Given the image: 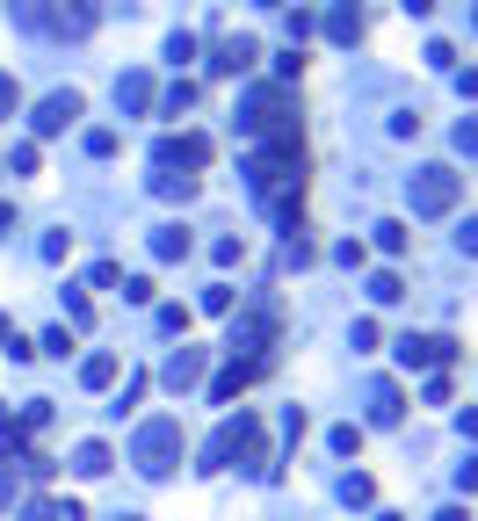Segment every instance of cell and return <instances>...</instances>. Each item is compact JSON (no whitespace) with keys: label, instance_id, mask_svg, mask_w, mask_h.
Returning a JSON list of instances; mask_svg holds the SVG:
<instances>
[{"label":"cell","instance_id":"6da1fadb","mask_svg":"<svg viewBox=\"0 0 478 521\" xmlns=\"http://www.w3.org/2000/svg\"><path fill=\"white\" fill-rule=\"evenodd\" d=\"M203 478H218V471H254V478H276V456H268V435H261V413L254 406H239L225 413V427L211 442H203Z\"/></svg>","mask_w":478,"mask_h":521},{"label":"cell","instance_id":"7a4b0ae2","mask_svg":"<svg viewBox=\"0 0 478 521\" xmlns=\"http://www.w3.org/2000/svg\"><path fill=\"white\" fill-rule=\"evenodd\" d=\"M283 341V297L276 290H261L254 304H232V319H225V348L232 362H268V348Z\"/></svg>","mask_w":478,"mask_h":521},{"label":"cell","instance_id":"3957f363","mask_svg":"<svg viewBox=\"0 0 478 521\" xmlns=\"http://www.w3.org/2000/svg\"><path fill=\"white\" fill-rule=\"evenodd\" d=\"M239 131H247L254 145L261 138H290L297 131V87H283V80L247 87V95H239Z\"/></svg>","mask_w":478,"mask_h":521},{"label":"cell","instance_id":"277c9868","mask_svg":"<svg viewBox=\"0 0 478 521\" xmlns=\"http://www.w3.org/2000/svg\"><path fill=\"white\" fill-rule=\"evenodd\" d=\"M131 464H138V478H174V464H182V420L174 413H160V420H145L138 435H131Z\"/></svg>","mask_w":478,"mask_h":521},{"label":"cell","instance_id":"5b68a950","mask_svg":"<svg viewBox=\"0 0 478 521\" xmlns=\"http://www.w3.org/2000/svg\"><path fill=\"white\" fill-rule=\"evenodd\" d=\"M457 196H464V174L457 167H413L406 174V210H413V218H450Z\"/></svg>","mask_w":478,"mask_h":521},{"label":"cell","instance_id":"8992f818","mask_svg":"<svg viewBox=\"0 0 478 521\" xmlns=\"http://www.w3.org/2000/svg\"><path fill=\"white\" fill-rule=\"evenodd\" d=\"M44 8V37H95V22H102V0H37Z\"/></svg>","mask_w":478,"mask_h":521},{"label":"cell","instance_id":"52a82bcc","mask_svg":"<svg viewBox=\"0 0 478 521\" xmlns=\"http://www.w3.org/2000/svg\"><path fill=\"white\" fill-rule=\"evenodd\" d=\"M392 355H399V370H450L457 341H450V333H399Z\"/></svg>","mask_w":478,"mask_h":521},{"label":"cell","instance_id":"ba28073f","mask_svg":"<svg viewBox=\"0 0 478 521\" xmlns=\"http://www.w3.org/2000/svg\"><path fill=\"white\" fill-rule=\"evenodd\" d=\"M80 116H87L80 87H58V95H44V102H37V116H29V131H37V138H58V131H73Z\"/></svg>","mask_w":478,"mask_h":521},{"label":"cell","instance_id":"9c48e42d","mask_svg":"<svg viewBox=\"0 0 478 521\" xmlns=\"http://www.w3.org/2000/svg\"><path fill=\"white\" fill-rule=\"evenodd\" d=\"M196 167H211V138H160L153 145V174H196Z\"/></svg>","mask_w":478,"mask_h":521},{"label":"cell","instance_id":"30bf717a","mask_svg":"<svg viewBox=\"0 0 478 521\" xmlns=\"http://www.w3.org/2000/svg\"><path fill=\"white\" fill-rule=\"evenodd\" d=\"M203 370H211V348H189V341H182V348L167 355V370H160V384H167L174 398H182V391H196V384H203Z\"/></svg>","mask_w":478,"mask_h":521},{"label":"cell","instance_id":"8fae6325","mask_svg":"<svg viewBox=\"0 0 478 521\" xmlns=\"http://www.w3.org/2000/svg\"><path fill=\"white\" fill-rule=\"evenodd\" d=\"M319 29H326V44H363V29H370V15H363V0H334V8L319 15Z\"/></svg>","mask_w":478,"mask_h":521},{"label":"cell","instance_id":"7c38bea8","mask_svg":"<svg viewBox=\"0 0 478 521\" xmlns=\"http://www.w3.org/2000/svg\"><path fill=\"white\" fill-rule=\"evenodd\" d=\"M363 406H370V427H399V420H406V391H399L392 377H377Z\"/></svg>","mask_w":478,"mask_h":521},{"label":"cell","instance_id":"4fadbf2b","mask_svg":"<svg viewBox=\"0 0 478 521\" xmlns=\"http://www.w3.org/2000/svg\"><path fill=\"white\" fill-rule=\"evenodd\" d=\"M254 58H261L254 37H218L211 44V73H254Z\"/></svg>","mask_w":478,"mask_h":521},{"label":"cell","instance_id":"5bb4252c","mask_svg":"<svg viewBox=\"0 0 478 521\" xmlns=\"http://www.w3.org/2000/svg\"><path fill=\"white\" fill-rule=\"evenodd\" d=\"M261 370H268V362H225V370L211 377V406H232V398L247 391V384H254Z\"/></svg>","mask_w":478,"mask_h":521},{"label":"cell","instance_id":"9a60e30c","mask_svg":"<svg viewBox=\"0 0 478 521\" xmlns=\"http://www.w3.org/2000/svg\"><path fill=\"white\" fill-rule=\"evenodd\" d=\"M153 102H160L153 95V73H124V80H116V109H124V116H145Z\"/></svg>","mask_w":478,"mask_h":521},{"label":"cell","instance_id":"2e32d148","mask_svg":"<svg viewBox=\"0 0 478 521\" xmlns=\"http://www.w3.org/2000/svg\"><path fill=\"white\" fill-rule=\"evenodd\" d=\"M189 254H196L189 225H160V232H153V261H167V268H174V261H189Z\"/></svg>","mask_w":478,"mask_h":521},{"label":"cell","instance_id":"e0dca14e","mask_svg":"<svg viewBox=\"0 0 478 521\" xmlns=\"http://www.w3.org/2000/svg\"><path fill=\"white\" fill-rule=\"evenodd\" d=\"M116 471V449L109 442H80L73 449V478H109Z\"/></svg>","mask_w":478,"mask_h":521},{"label":"cell","instance_id":"ac0fdd59","mask_svg":"<svg viewBox=\"0 0 478 521\" xmlns=\"http://www.w3.org/2000/svg\"><path fill=\"white\" fill-rule=\"evenodd\" d=\"M116 370H124V355H109V348H102V355H87V362H80V384H87V391H109Z\"/></svg>","mask_w":478,"mask_h":521},{"label":"cell","instance_id":"d6986e66","mask_svg":"<svg viewBox=\"0 0 478 521\" xmlns=\"http://www.w3.org/2000/svg\"><path fill=\"white\" fill-rule=\"evenodd\" d=\"M22 521H87V507H80V500H44V493H37V500L22 507Z\"/></svg>","mask_w":478,"mask_h":521},{"label":"cell","instance_id":"ffe728a7","mask_svg":"<svg viewBox=\"0 0 478 521\" xmlns=\"http://www.w3.org/2000/svg\"><path fill=\"white\" fill-rule=\"evenodd\" d=\"M196 189H203V174H153V196L160 203H189Z\"/></svg>","mask_w":478,"mask_h":521},{"label":"cell","instance_id":"44dd1931","mask_svg":"<svg viewBox=\"0 0 478 521\" xmlns=\"http://www.w3.org/2000/svg\"><path fill=\"white\" fill-rule=\"evenodd\" d=\"M312 261H319V247L305 239V225H290L283 232V268H312Z\"/></svg>","mask_w":478,"mask_h":521},{"label":"cell","instance_id":"7402d4cb","mask_svg":"<svg viewBox=\"0 0 478 521\" xmlns=\"http://www.w3.org/2000/svg\"><path fill=\"white\" fill-rule=\"evenodd\" d=\"M189 319H196L189 304H160V312H153V326L167 333V341H189Z\"/></svg>","mask_w":478,"mask_h":521},{"label":"cell","instance_id":"603a6c76","mask_svg":"<svg viewBox=\"0 0 478 521\" xmlns=\"http://www.w3.org/2000/svg\"><path fill=\"white\" fill-rule=\"evenodd\" d=\"M377 247L392 254V261H399V254L413 247V225H406V218H384V225H377Z\"/></svg>","mask_w":478,"mask_h":521},{"label":"cell","instance_id":"cb8c5ba5","mask_svg":"<svg viewBox=\"0 0 478 521\" xmlns=\"http://www.w3.org/2000/svg\"><path fill=\"white\" fill-rule=\"evenodd\" d=\"M399 297H406V275L399 268H377L370 275V304H399Z\"/></svg>","mask_w":478,"mask_h":521},{"label":"cell","instance_id":"d4e9b609","mask_svg":"<svg viewBox=\"0 0 478 521\" xmlns=\"http://www.w3.org/2000/svg\"><path fill=\"white\" fill-rule=\"evenodd\" d=\"M232 304H239V290H232V283H211V290L196 297V312H211V319H232Z\"/></svg>","mask_w":478,"mask_h":521},{"label":"cell","instance_id":"484cf974","mask_svg":"<svg viewBox=\"0 0 478 521\" xmlns=\"http://www.w3.org/2000/svg\"><path fill=\"white\" fill-rule=\"evenodd\" d=\"M341 500H348V507H370V500H377V478H370V471H348V478H341Z\"/></svg>","mask_w":478,"mask_h":521},{"label":"cell","instance_id":"4316f807","mask_svg":"<svg viewBox=\"0 0 478 521\" xmlns=\"http://www.w3.org/2000/svg\"><path fill=\"white\" fill-rule=\"evenodd\" d=\"M326 449H334V456H363V427H355V420H341L334 435H326Z\"/></svg>","mask_w":478,"mask_h":521},{"label":"cell","instance_id":"83f0119b","mask_svg":"<svg viewBox=\"0 0 478 521\" xmlns=\"http://www.w3.org/2000/svg\"><path fill=\"white\" fill-rule=\"evenodd\" d=\"M160 109H167V116H189V109H196V80H174L167 95H160Z\"/></svg>","mask_w":478,"mask_h":521},{"label":"cell","instance_id":"f1b7e54d","mask_svg":"<svg viewBox=\"0 0 478 521\" xmlns=\"http://www.w3.org/2000/svg\"><path fill=\"white\" fill-rule=\"evenodd\" d=\"M211 261H218V268H239V261H247V232H225L218 247H211Z\"/></svg>","mask_w":478,"mask_h":521},{"label":"cell","instance_id":"f546056e","mask_svg":"<svg viewBox=\"0 0 478 521\" xmlns=\"http://www.w3.org/2000/svg\"><path fill=\"white\" fill-rule=\"evenodd\" d=\"M145 391H153V377H145V370H131V377H124V398H116V406H109V413H116V420H124V413L138 406V398H145Z\"/></svg>","mask_w":478,"mask_h":521},{"label":"cell","instance_id":"4dcf8cb0","mask_svg":"<svg viewBox=\"0 0 478 521\" xmlns=\"http://www.w3.org/2000/svg\"><path fill=\"white\" fill-rule=\"evenodd\" d=\"M44 167V152H37V138H22L15 152H8V174H37Z\"/></svg>","mask_w":478,"mask_h":521},{"label":"cell","instance_id":"1f68e13d","mask_svg":"<svg viewBox=\"0 0 478 521\" xmlns=\"http://www.w3.org/2000/svg\"><path fill=\"white\" fill-rule=\"evenodd\" d=\"M116 290H124V304H153V297H160V283H153V275H124Z\"/></svg>","mask_w":478,"mask_h":521},{"label":"cell","instance_id":"d6a6232c","mask_svg":"<svg viewBox=\"0 0 478 521\" xmlns=\"http://www.w3.org/2000/svg\"><path fill=\"white\" fill-rule=\"evenodd\" d=\"M66 319H73V333L95 326V304H87V290H66Z\"/></svg>","mask_w":478,"mask_h":521},{"label":"cell","instance_id":"836d02e7","mask_svg":"<svg viewBox=\"0 0 478 521\" xmlns=\"http://www.w3.org/2000/svg\"><path fill=\"white\" fill-rule=\"evenodd\" d=\"M421 58H428V66H435V73H457V44H450V37H435V44H428Z\"/></svg>","mask_w":478,"mask_h":521},{"label":"cell","instance_id":"e575fe53","mask_svg":"<svg viewBox=\"0 0 478 521\" xmlns=\"http://www.w3.org/2000/svg\"><path fill=\"white\" fill-rule=\"evenodd\" d=\"M305 427H312V413H305V406H283V442H290V449L305 442Z\"/></svg>","mask_w":478,"mask_h":521},{"label":"cell","instance_id":"d590c367","mask_svg":"<svg viewBox=\"0 0 478 521\" xmlns=\"http://www.w3.org/2000/svg\"><path fill=\"white\" fill-rule=\"evenodd\" d=\"M283 29H290V51H305V37H312V29H319V15H305V8H297V15H290Z\"/></svg>","mask_w":478,"mask_h":521},{"label":"cell","instance_id":"8d00e7d4","mask_svg":"<svg viewBox=\"0 0 478 521\" xmlns=\"http://www.w3.org/2000/svg\"><path fill=\"white\" fill-rule=\"evenodd\" d=\"M15 109H22V87H15V73H0V124H8Z\"/></svg>","mask_w":478,"mask_h":521},{"label":"cell","instance_id":"74e56055","mask_svg":"<svg viewBox=\"0 0 478 521\" xmlns=\"http://www.w3.org/2000/svg\"><path fill=\"white\" fill-rule=\"evenodd\" d=\"M348 341H355V355H370V348L384 341V333H377V319H355V333H348Z\"/></svg>","mask_w":478,"mask_h":521},{"label":"cell","instance_id":"f35d334b","mask_svg":"<svg viewBox=\"0 0 478 521\" xmlns=\"http://www.w3.org/2000/svg\"><path fill=\"white\" fill-rule=\"evenodd\" d=\"M167 58H174V66H189V58H196V37H189V29H174V37H167Z\"/></svg>","mask_w":478,"mask_h":521},{"label":"cell","instance_id":"ab89813d","mask_svg":"<svg viewBox=\"0 0 478 521\" xmlns=\"http://www.w3.org/2000/svg\"><path fill=\"white\" fill-rule=\"evenodd\" d=\"M87 283H95V290H116V283H124V268H116V261H95V268H87Z\"/></svg>","mask_w":478,"mask_h":521},{"label":"cell","instance_id":"60d3db41","mask_svg":"<svg viewBox=\"0 0 478 521\" xmlns=\"http://www.w3.org/2000/svg\"><path fill=\"white\" fill-rule=\"evenodd\" d=\"M37 254H44V261H66V254H73V232H44Z\"/></svg>","mask_w":478,"mask_h":521},{"label":"cell","instance_id":"b9f144b4","mask_svg":"<svg viewBox=\"0 0 478 521\" xmlns=\"http://www.w3.org/2000/svg\"><path fill=\"white\" fill-rule=\"evenodd\" d=\"M334 261H341V268H363V261H370V247H363V239H341Z\"/></svg>","mask_w":478,"mask_h":521},{"label":"cell","instance_id":"7bdbcfd3","mask_svg":"<svg viewBox=\"0 0 478 521\" xmlns=\"http://www.w3.org/2000/svg\"><path fill=\"white\" fill-rule=\"evenodd\" d=\"M116 145H124L116 131H87V152H95V160H116Z\"/></svg>","mask_w":478,"mask_h":521},{"label":"cell","instance_id":"ee69618b","mask_svg":"<svg viewBox=\"0 0 478 521\" xmlns=\"http://www.w3.org/2000/svg\"><path fill=\"white\" fill-rule=\"evenodd\" d=\"M457 254H464V261H478V218H464V225H457Z\"/></svg>","mask_w":478,"mask_h":521},{"label":"cell","instance_id":"f6af8a7d","mask_svg":"<svg viewBox=\"0 0 478 521\" xmlns=\"http://www.w3.org/2000/svg\"><path fill=\"white\" fill-rule=\"evenodd\" d=\"M450 80H457V95H464V102H478V66H457Z\"/></svg>","mask_w":478,"mask_h":521},{"label":"cell","instance_id":"bcb514c9","mask_svg":"<svg viewBox=\"0 0 478 521\" xmlns=\"http://www.w3.org/2000/svg\"><path fill=\"white\" fill-rule=\"evenodd\" d=\"M457 152H471V160H478V116H464V124H457Z\"/></svg>","mask_w":478,"mask_h":521},{"label":"cell","instance_id":"7dc6e473","mask_svg":"<svg viewBox=\"0 0 478 521\" xmlns=\"http://www.w3.org/2000/svg\"><path fill=\"white\" fill-rule=\"evenodd\" d=\"M457 493H478V456H471V464H457Z\"/></svg>","mask_w":478,"mask_h":521},{"label":"cell","instance_id":"c3c4849f","mask_svg":"<svg viewBox=\"0 0 478 521\" xmlns=\"http://www.w3.org/2000/svg\"><path fill=\"white\" fill-rule=\"evenodd\" d=\"M457 427H464V435L478 442V406H464V413H457Z\"/></svg>","mask_w":478,"mask_h":521},{"label":"cell","instance_id":"681fc988","mask_svg":"<svg viewBox=\"0 0 478 521\" xmlns=\"http://www.w3.org/2000/svg\"><path fill=\"white\" fill-rule=\"evenodd\" d=\"M399 8H406V15H421V22H428V15H435V0H399Z\"/></svg>","mask_w":478,"mask_h":521},{"label":"cell","instance_id":"f907efd6","mask_svg":"<svg viewBox=\"0 0 478 521\" xmlns=\"http://www.w3.org/2000/svg\"><path fill=\"white\" fill-rule=\"evenodd\" d=\"M15 500V478H8V464H0V507H8Z\"/></svg>","mask_w":478,"mask_h":521},{"label":"cell","instance_id":"816d5d0a","mask_svg":"<svg viewBox=\"0 0 478 521\" xmlns=\"http://www.w3.org/2000/svg\"><path fill=\"white\" fill-rule=\"evenodd\" d=\"M15 232V203H0V239H8Z\"/></svg>","mask_w":478,"mask_h":521},{"label":"cell","instance_id":"f5cc1de1","mask_svg":"<svg viewBox=\"0 0 478 521\" xmlns=\"http://www.w3.org/2000/svg\"><path fill=\"white\" fill-rule=\"evenodd\" d=\"M435 521H471V514H464V507H442V514H435Z\"/></svg>","mask_w":478,"mask_h":521},{"label":"cell","instance_id":"db71d44e","mask_svg":"<svg viewBox=\"0 0 478 521\" xmlns=\"http://www.w3.org/2000/svg\"><path fill=\"white\" fill-rule=\"evenodd\" d=\"M370 521H406V514H392V507H384V514H370Z\"/></svg>","mask_w":478,"mask_h":521},{"label":"cell","instance_id":"11a10c76","mask_svg":"<svg viewBox=\"0 0 478 521\" xmlns=\"http://www.w3.org/2000/svg\"><path fill=\"white\" fill-rule=\"evenodd\" d=\"M254 8H290V0H254Z\"/></svg>","mask_w":478,"mask_h":521},{"label":"cell","instance_id":"9f6ffc18","mask_svg":"<svg viewBox=\"0 0 478 521\" xmlns=\"http://www.w3.org/2000/svg\"><path fill=\"white\" fill-rule=\"evenodd\" d=\"M8 333H15V326H8V312H0V341H8Z\"/></svg>","mask_w":478,"mask_h":521},{"label":"cell","instance_id":"6f0895ef","mask_svg":"<svg viewBox=\"0 0 478 521\" xmlns=\"http://www.w3.org/2000/svg\"><path fill=\"white\" fill-rule=\"evenodd\" d=\"M116 521H145V514H116Z\"/></svg>","mask_w":478,"mask_h":521},{"label":"cell","instance_id":"680465c9","mask_svg":"<svg viewBox=\"0 0 478 521\" xmlns=\"http://www.w3.org/2000/svg\"><path fill=\"white\" fill-rule=\"evenodd\" d=\"M471 29H478V8H471Z\"/></svg>","mask_w":478,"mask_h":521}]
</instances>
